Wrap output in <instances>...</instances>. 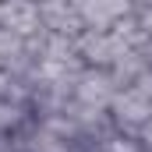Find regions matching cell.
Instances as JSON below:
<instances>
[{
	"label": "cell",
	"instance_id": "obj_3",
	"mask_svg": "<svg viewBox=\"0 0 152 152\" xmlns=\"http://www.w3.org/2000/svg\"><path fill=\"white\" fill-rule=\"evenodd\" d=\"M117 92H120V85H117L110 67H81V75L75 81V99L88 103V106H99V110H110Z\"/></svg>",
	"mask_w": 152,
	"mask_h": 152
},
{
	"label": "cell",
	"instance_id": "obj_6",
	"mask_svg": "<svg viewBox=\"0 0 152 152\" xmlns=\"http://www.w3.org/2000/svg\"><path fill=\"white\" fill-rule=\"evenodd\" d=\"M78 11V18L85 21V28H96V32H110L117 21L113 7H110V0H71Z\"/></svg>",
	"mask_w": 152,
	"mask_h": 152
},
{
	"label": "cell",
	"instance_id": "obj_5",
	"mask_svg": "<svg viewBox=\"0 0 152 152\" xmlns=\"http://www.w3.org/2000/svg\"><path fill=\"white\" fill-rule=\"evenodd\" d=\"M0 25L4 28H14L18 36H36L42 28L39 21V0H4V11H0Z\"/></svg>",
	"mask_w": 152,
	"mask_h": 152
},
{
	"label": "cell",
	"instance_id": "obj_4",
	"mask_svg": "<svg viewBox=\"0 0 152 152\" xmlns=\"http://www.w3.org/2000/svg\"><path fill=\"white\" fill-rule=\"evenodd\" d=\"M39 21L46 32H57V36L75 39L78 32H85V21L78 18L71 0H39Z\"/></svg>",
	"mask_w": 152,
	"mask_h": 152
},
{
	"label": "cell",
	"instance_id": "obj_7",
	"mask_svg": "<svg viewBox=\"0 0 152 152\" xmlns=\"http://www.w3.org/2000/svg\"><path fill=\"white\" fill-rule=\"evenodd\" d=\"M32 117L36 113H32L25 103H14V99H4V96H0V131H4V134H14V131H18L21 124H28Z\"/></svg>",
	"mask_w": 152,
	"mask_h": 152
},
{
	"label": "cell",
	"instance_id": "obj_2",
	"mask_svg": "<svg viewBox=\"0 0 152 152\" xmlns=\"http://www.w3.org/2000/svg\"><path fill=\"white\" fill-rule=\"evenodd\" d=\"M127 50V42H120L113 32H96V28H85L75 36V53L85 67H110L117 57Z\"/></svg>",
	"mask_w": 152,
	"mask_h": 152
},
{
	"label": "cell",
	"instance_id": "obj_1",
	"mask_svg": "<svg viewBox=\"0 0 152 152\" xmlns=\"http://www.w3.org/2000/svg\"><path fill=\"white\" fill-rule=\"evenodd\" d=\"M110 117H113V124L120 131L138 134V127L152 117V96L142 92L138 85H124L113 96V103H110Z\"/></svg>",
	"mask_w": 152,
	"mask_h": 152
}]
</instances>
